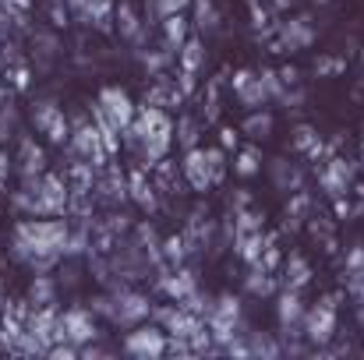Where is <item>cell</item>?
<instances>
[{"label":"cell","mask_w":364,"mask_h":360,"mask_svg":"<svg viewBox=\"0 0 364 360\" xmlns=\"http://www.w3.org/2000/svg\"><path fill=\"white\" fill-rule=\"evenodd\" d=\"M71 227L57 216H25L14 227V247L11 254L25 261L32 272H50L68 254Z\"/></svg>","instance_id":"1"},{"label":"cell","mask_w":364,"mask_h":360,"mask_svg":"<svg viewBox=\"0 0 364 360\" xmlns=\"http://www.w3.org/2000/svg\"><path fill=\"white\" fill-rule=\"evenodd\" d=\"M68 205H71V187L64 173L25 177L21 191L14 195V209L25 216H64Z\"/></svg>","instance_id":"2"},{"label":"cell","mask_w":364,"mask_h":360,"mask_svg":"<svg viewBox=\"0 0 364 360\" xmlns=\"http://www.w3.org/2000/svg\"><path fill=\"white\" fill-rule=\"evenodd\" d=\"M134 114H138L134 99L117 85H103L96 103H92V124L103 127V131H121L124 134V127H131Z\"/></svg>","instance_id":"3"},{"label":"cell","mask_w":364,"mask_h":360,"mask_svg":"<svg viewBox=\"0 0 364 360\" xmlns=\"http://www.w3.org/2000/svg\"><path fill=\"white\" fill-rule=\"evenodd\" d=\"M170 339H166V329L163 325H134L127 336H124V350L138 360H156L166 354Z\"/></svg>","instance_id":"4"},{"label":"cell","mask_w":364,"mask_h":360,"mask_svg":"<svg viewBox=\"0 0 364 360\" xmlns=\"http://www.w3.org/2000/svg\"><path fill=\"white\" fill-rule=\"evenodd\" d=\"M149 311H152V304H149V297H141V293H134V290H117L114 297H110V322L114 325H124V329H134V325H141L145 318H149Z\"/></svg>","instance_id":"5"},{"label":"cell","mask_w":364,"mask_h":360,"mask_svg":"<svg viewBox=\"0 0 364 360\" xmlns=\"http://www.w3.org/2000/svg\"><path fill=\"white\" fill-rule=\"evenodd\" d=\"M32 120H36V127L46 134L50 145H64V141H71V127H68L64 110L57 107V99H43V103H36V107H32Z\"/></svg>","instance_id":"6"},{"label":"cell","mask_w":364,"mask_h":360,"mask_svg":"<svg viewBox=\"0 0 364 360\" xmlns=\"http://www.w3.org/2000/svg\"><path fill=\"white\" fill-rule=\"evenodd\" d=\"M60 318H64V339H71L75 347H89L100 336L92 307H68Z\"/></svg>","instance_id":"7"},{"label":"cell","mask_w":364,"mask_h":360,"mask_svg":"<svg viewBox=\"0 0 364 360\" xmlns=\"http://www.w3.org/2000/svg\"><path fill=\"white\" fill-rule=\"evenodd\" d=\"M333 332H336V304H333V297H326L318 307H311L304 315V336L311 343H329Z\"/></svg>","instance_id":"8"},{"label":"cell","mask_w":364,"mask_h":360,"mask_svg":"<svg viewBox=\"0 0 364 360\" xmlns=\"http://www.w3.org/2000/svg\"><path fill=\"white\" fill-rule=\"evenodd\" d=\"M68 11L82 21V25H96L103 32H110V18H114V0H64Z\"/></svg>","instance_id":"9"},{"label":"cell","mask_w":364,"mask_h":360,"mask_svg":"<svg viewBox=\"0 0 364 360\" xmlns=\"http://www.w3.org/2000/svg\"><path fill=\"white\" fill-rule=\"evenodd\" d=\"M181 173H184V180L191 184V191H209V187L216 184L213 166H209V156H205V148H198V145H195V148H188Z\"/></svg>","instance_id":"10"},{"label":"cell","mask_w":364,"mask_h":360,"mask_svg":"<svg viewBox=\"0 0 364 360\" xmlns=\"http://www.w3.org/2000/svg\"><path fill=\"white\" fill-rule=\"evenodd\" d=\"M234 96H237V103H241V107L258 110V107H265L269 89H265L262 75H255V71H237V75H234Z\"/></svg>","instance_id":"11"},{"label":"cell","mask_w":364,"mask_h":360,"mask_svg":"<svg viewBox=\"0 0 364 360\" xmlns=\"http://www.w3.org/2000/svg\"><path fill=\"white\" fill-rule=\"evenodd\" d=\"M304 304H301V297H297V290H287L283 297H279V329L287 332V336H301V325H304Z\"/></svg>","instance_id":"12"},{"label":"cell","mask_w":364,"mask_h":360,"mask_svg":"<svg viewBox=\"0 0 364 360\" xmlns=\"http://www.w3.org/2000/svg\"><path fill=\"white\" fill-rule=\"evenodd\" d=\"M18 173H21V180L25 177H39V173H46V152H43V145H36L32 138H21V145H18Z\"/></svg>","instance_id":"13"},{"label":"cell","mask_w":364,"mask_h":360,"mask_svg":"<svg viewBox=\"0 0 364 360\" xmlns=\"http://www.w3.org/2000/svg\"><path fill=\"white\" fill-rule=\"evenodd\" d=\"M92 191H100V198H103V202L117 205V202H124V198H127V191H131V187H127V180H124V173H121V170L107 163Z\"/></svg>","instance_id":"14"},{"label":"cell","mask_w":364,"mask_h":360,"mask_svg":"<svg viewBox=\"0 0 364 360\" xmlns=\"http://www.w3.org/2000/svg\"><path fill=\"white\" fill-rule=\"evenodd\" d=\"M159 25H163V43H166V50H181V46L188 43V28H191V21L184 18V11L166 14Z\"/></svg>","instance_id":"15"},{"label":"cell","mask_w":364,"mask_h":360,"mask_svg":"<svg viewBox=\"0 0 364 360\" xmlns=\"http://www.w3.org/2000/svg\"><path fill=\"white\" fill-rule=\"evenodd\" d=\"M114 21H117V32H121L124 39H138L141 28H145L141 18H138V11H134V4H127V0L114 7Z\"/></svg>","instance_id":"16"},{"label":"cell","mask_w":364,"mask_h":360,"mask_svg":"<svg viewBox=\"0 0 364 360\" xmlns=\"http://www.w3.org/2000/svg\"><path fill=\"white\" fill-rule=\"evenodd\" d=\"M127 187H131V198L141 205V209H156V184L145 177V170H134L131 173V180H127Z\"/></svg>","instance_id":"17"},{"label":"cell","mask_w":364,"mask_h":360,"mask_svg":"<svg viewBox=\"0 0 364 360\" xmlns=\"http://www.w3.org/2000/svg\"><path fill=\"white\" fill-rule=\"evenodd\" d=\"M28 300H32V307H50V304H57V283H53L46 272H36V279H32V286H28Z\"/></svg>","instance_id":"18"},{"label":"cell","mask_w":364,"mask_h":360,"mask_svg":"<svg viewBox=\"0 0 364 360\" xmlns=\"http://www.w3.org/2000/svg\"><path fill=\"white\" fill-rule=\"evenodd\" d=\"M347 184H350V170L343 166V159H333V166L322 173V187H326V195H329V198H340V195L347 191Z\"/></svg>","instance_id":"19"},{"label":"cell","mask_w":364,"mask_h":360,"mask_svg":"<svg viewBox=\"0 0 364 360\" xmlns=\"http://www.w3.org/2000/svg\"><path fill=\"white\" fill-rule=\"evenodd\" d=\"M283 272H287V276H283L287 290H301V286L311 279V265H308L301 254H290V258H287V265H283Z\"/></svg>","instance_id":"20"},{"label":"cell","mask_w":364,"mask_h":360,"mask_svg":"<svg viewBox=\"0 0 364 360\" xmlns=\"http://www.w3.org/2000/svg\"><path fill=\"white\" fill-rule=\"evenodd\" d=\"M177 53H181V71H198L205 64V50H202L198 39H188Z\"/></svg>","instance_id":"21"},{"label":"cell","mask_w":364,"mask_h":360,"mask_svg":"<svg viewBox=\"0 0 364 360\" xmlns=\"http://www.w3.org/2000/svg\"><path fill=\"white\" fill-rule=\"evenodd\" d=\"M283 43H287L290 50H294V46H308V43H311V28H308V21L297 18V21L283 25Z\"/></svg>","instance_id":"22"},{"label":"cell","mask_w":364,"mask_h":360,"mask_svg":"<svg viewBox=\"0 0 364 360\" xmlns=\"http://www.w3.org/2000/svg\"><path fill=\"white\" fill-rule=\"evenodd\" d=\"M163 290L170 293V297H177V300H184L191 290H195V276L191 272H177V276H166L163 279Z\"/></svg>","instance_id":"23"},{"label":"cell","mask_w":364,"mask_h":360,"mask_svg":"<svg viewBox=\"0 0 364 360\" xmlns=\"http://www.w3.org/2000/svg\"><path fill=\"white\" fill-rule=\"evenodd\" d=\"M234 170H237L241 177H255V173L262 170V156H258V148H244L241 156L234 159Z\"/></svg>","instance_id":"24"},{"label":"cell","mask_w":364,"mask_h":360,"mask_svg":"<svg viewBox=\"0 0 364 360\" xmlns=\"http://www.w3.org/2000/svg\"><path fill=\"white\" fill-rule=\"evenodd\" d=\"M241 131L247 138H265V134L272 131V117H269V114H251V117L241 124Z\"/></svg>","instance_id":"25"},{"label":"cell","mask_w":364,"mask_h":360,"mask_svg":"<svg viewBox=\"0 0 364 360\" xmlns=\"http://www.w3.org/2000/svg\"><path fill=\"white\" fill-rule=\"evenodd\" d=\"M294 145H297L301 152H315V156H318V148H322V141H318V134H315V131H311L308 124L294 131Z\"/></svg>","instance_id":"26"},{"label":"cell","mask_w":364,"mask_h":360,"mask_svg":"<svg viewBox=\"0 0 364 360\" xmlns=\"http://www.w3.org/2000/svg\"><path fill=\"white\" fill-rule=\"evenodd\" d=\"M188 4H191V0H149V14L163 21L166 14H177V11H184Z\"/></svg>","instance_id":"27"},{"label":"cell","mask_w":364,"mask_h":360,"mask_svg":"<svg viewBox=\"0 0 364 360\" xmlns=\"http://www.w3.org/2000/svg\"><path fill=\"white\" fill-rule=\"evenodd\" d=\"M195 14H198V25L202 28H216L220 25V14H216L213 0H195Z\"/></svg>","instance_id":"28"},{"label":"cell","mask_w":364,"mask_h":360,"mask_svg":"<svg viewBox=\"0 0 364 360\" xmlns=\"http://www.w3.org/2000/svg\"><path fill=\"white\" fill-rule=\"evenodd\" d=\"M177 141H181L184 148H195V141H198V124L191 117H181V124H177Z\"/></svg>","instance_id":"29"},{"label":"cell","mask_w":364,"mask_h":360,"mask_svg":"<svg viewBox=\"0 0 364 360\" xmlns=\"http://www.w3.org/2000/svg\"><path fill=\"white\" fill-rule=\"evenodd\" d=\"M272 173H276V184H279V187H290V184L297 187V170H294L290 163L276 159V163H272Z\"/></svg>","instance_id":"30"},{"label":"cell","mask_w":364,"mask_h":360,"mask_svg":"<svg viewBox=\"0 0 364 360\" xmlns=\"http://www.w3.org/2000/svg\"><path fill=\"white\" fill-rule=\"evenodd\" d=\"M205 156H209V166H213V177H216V184L227 177V156H223V145L220 148H205Z\"/></svg>","instance_id":"31"},{"label":"cell","mask_w":364,"mask_h":360,"mask_svg":"<svg viewBox=\"0 0 364 360\" xmlns=\"http://www.w3.org/2000/svg\"><path fill=\"white\" fill-rule=\"evenodd\" d=\"M343 67H347V64H343V60H336V57H326V60H315V71H318V75H340Z\"/></svg>","instance_id":"32"},{"label":"cell","mask_w":364,"mask_h":360,"mask_svg":"<svg viewBox=\"0 0 364 360\" xmlns=\"http://www.w3.org/2000/svg\"><path fill=\"white\" fill-rule=\"evenodd\" d=\"M163 251H166V258L177 265V261L184 258V240H181V237H170L166 244H163Z\"/></svg>","instance_id":"33"},{"label":"cell","mask_w":364,"mask_h":360,"mask_svg":"<svg viewBox=\"0 0 364 360\" xmlns=\"http://www.w3.org/2000/svg\"><path fill=\"white\" fill-rule=\"evenodd\" d=\"M237 141H241V138H237L234 127H223V131H220V145H223V148H230V145L237 148Z\"/></svg>","instance_id":"34"},{"label":"cell","mask_w":364,"mask_h":360,"mask_svg":"<svg viewBox=\"0 0 364 360\" xmlns=\"http://www.w3.org/2000/svg\"><path fill=\"white\" fill-rule=\"evenodd\" d=\"M36 0H0V7H7V11H28Z\"/></svg>","instance_id":"35"},{"label":"cell","mask_w":364,"mask_h":360,"mask_svg":"<svg viewBox=\"0 0 364 360\" xmlns=\"http://www.w3.org/2000/svg\"><path fill=\"white\" fill-rule=\"evenodd\" d=\"M7 173H11V159H7V152L0 148V187L7 184Z\"/></svg>","instance_id":"36"},{"label":"cell","mask_w":364,"mask_h":360,"mask_svg":"<svg viewBox=\"0 0 364 360\" xmlns=\"http://www.w3.org/2000/svg\"><path fill=\"white\" fill-rule=\"evenodd\" d=\"M272 4H276V7L283 11V7H287V4H294V0H272Z\"/></svg>","instance_id":"37"}]
</instances>
